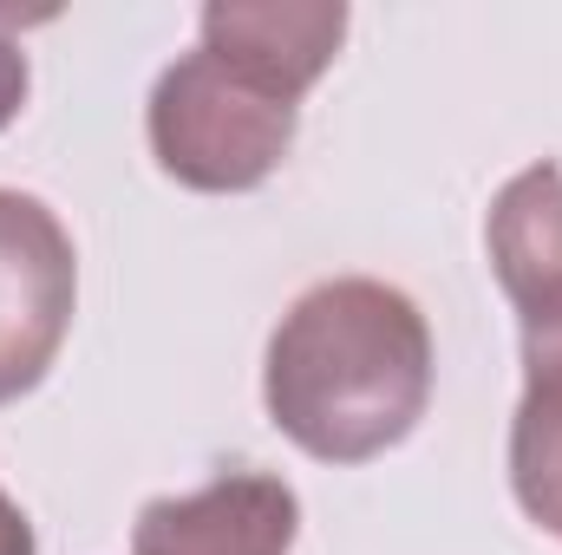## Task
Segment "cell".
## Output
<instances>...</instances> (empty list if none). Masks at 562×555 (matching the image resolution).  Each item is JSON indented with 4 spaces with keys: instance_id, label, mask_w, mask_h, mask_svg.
<instances>
[{
    "instance_id": "obj_4",
    "label": "cell",
    "mask_w": 562,
    "mask_h": 555,
    "mask_svg": "<svg viewBox=\"0 0 562 555\" xmlns=\"http://www.w3.org/2000/svg\"><path fill=\"white\" fill-rule=\"evenodd\" d=\"M79 314V256L66 223L26 196L0 190V406L26 399Z\"/></svg>"
},
{
    "instance_id": "obj_7",
    "label": "cell",
    "mask_w": 562,
    "mask_h": 555,
    "mask_svg": "<svg viewBox=\"0 0 562 555\" xmlns=\"http://www.w3.org/2000/svg\"><path fill=\"white\" fill-rule=\"evenodd\" d=\"M20 26H26V20L0 7V132L20 118V105H26V92H33V66H26Z\"/></svg>"
},
{
    "instance_id": "obj_8",
    "label": "cell",
    "mask_w": 562,
    "mask_h": 555,
    "mask_svg": "<svg viewBox=\"0 0 562 555\" xmlns=\"http://www.w3.org/2000/svg\"><path fill=\"white\" fill-rule=\"evenodd\" d=\"M0 555H40V536H33V523H26V510L0 490Z\"/></svg>"
},
{
    "instance_id": "obj_5",
    "label": "cell",
    "mask_w": 562,
    "mask_h": 555,
    "mask_svg": "<svg viewBox=\"0 0 562 555\" xmlns=\"http://www.w3.org/2000/svg\"><path fill=\"white\" fill-rule=\"evenodd\" d=\"M301 497L269 471H223L203 490L150 497L132 523V555H288Z\"/></svg>"
},
{
    "instance_id": "obj_3",
    "label": "cell",
    "mask_w": 562,
    "mask_h": 555,
    "mask_svg": "<svg viewBox=\"0 0 562 555\" xmlns=\"http://www.w3.org/2000/svg\"><path fill=\"white\" fill-rule=\"evenodd\" d=\"M301 105L276 92L262 72L196 46L170 59L144 105V138L164 177L203 196H243L262 190L294 150Z\"/></svg>"
},
{
    "instance_id": "obj_6",
    "label": "cell",
    "mask_w": 562,
    "mask_h": 555,
    "mask_svg": "<svg viewBox=\"0 0 562 555\" xmlns=\"http://www.w3.org/2000/svg\"><path fill=\"white\" fill-rule=\"evenodd\" d=\"M340 39H347V7L340 0H210L203 20H196V46L262 72L294 105L334 66Z\"/></svg>"
},
{
    "instance_id": "obj_1",
    "label": "cell",
    "mask_w": 562,
    "mask_h": 555,
    "mask_svg": "<svg viewBox=\"0 0 562 555\" xmlns=\"http://www.w3.org/2000/svg\"><path fill=\"white\" fill-rule=\"evenodd\" d=\"M262 406L321 464H373L431 406V327L419 301L373 275L314 281L269 333Z\"/></svg>"
},
{
    "instance_id": "obj_2",
    "label": "cell",
    "mask_w": 562,
    "mask_h": 555,
    "mask_svg": "<svg viewBox=\"0 0 562 555\" xmlns=\"http://www.w3.org/2000/svg\"><path fill=\"white\" fill-rule=\"evenodd\" d=\"M484 249L524 333V399L510 418V490L537 530L562 536V163L517 170L491 216Z\"/></svg>"
}]
</instances>
